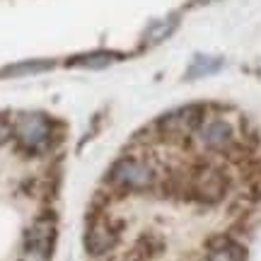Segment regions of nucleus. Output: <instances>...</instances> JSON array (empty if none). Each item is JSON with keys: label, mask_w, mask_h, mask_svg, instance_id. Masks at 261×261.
<instances>
[{"label": "nucleus", "mask_w": 261, "mask_h": 261, "mask_svg": "<svg viewBox=\"0 0 261 261\" xmlns=\"http://www.w3.org/2000/svg\"><path fill=\"white\" fill-rule=\"evenodd\" d=\"M17 261H51V254L37 252V249H24Z\"/></svg>", "instance_id": "4468645a"}, {"label": "nucleus", "mask_w": 261, "mask_h": 261, "mask_svg": "<svg viewBox=\"0 0 261 261\" xmlns=\"http://www.w3.org/2000/svg\"><path fill=\"white\" fill-rule=\"evenodd\" d=\"M133 254H136V261H152L165 254V237L158 232H143L133 244Z\"/></svg>", "instance_id": "1a4fd4ad"}, {"label": "nucleus", "mask_w": 261, "mask_h": 261, "mask_svg": "<svg viewBox=\"0 0 261 261\" xmlns=\"http://www.w3.org/2000/svg\"><path fill=\"white\" fill-rule=\"evenodd\" d=\"M114 61H119L116 54H109V51H94V54H85V56L70 58V65H83V68H107L112 65Z\"/></svg>", "instance_id": "9d476101"}, {"label": "nucleus", "mask_w": 261, "mask_h": 261, "mask_svg": "<svg viewBox=\"0 0 261 261\" xmlns=\"http://www.w3.org/2000/svg\"><path fill=\"white\" fill-rule=\"evenodd\" d=\"M205 121V109L201 104H189L179 107L174 112L162 114L158 121L152 123V133H158L162 140H184L187 136L196 133Z\"/></svg>", "instance_id": "39448f33"}, {"label": "nucleus", "mask_w": 261, "mask_h": 261, "mask_svg": "<svg viewBox=\"0 0 261 261\" xmlns=\"http://www.w3.org/2000/svg\"><path fill=\"white\" fill-rule=\"evenodd\" d=\"M12 140L17 143V148L22 152H27L32 158L48 155L61 143L56 138L54 121L41 112L15 114V119H12Z\"/></svg>", "instance_id": "f03ea898"}, {"label": "nucleus", "mask_w": 261, "mask_h": 261, "mask_svg": "<svg viewBox=\"0 0 261 261\" xmlns=\"http://www.w3.org/2000/svg\"><path fill=\"white\" fill-rule=\"evenodd\" d=\"M8 140H12V121L0 116V145H5Z\"/></svg>", "instance_id": "2eb2a0df"}, {"label": "nucleus", "mask_w": 261, "mask_h": 261, "mask_svg": "<svg viewBox=\"0 0 261 261\" xmlns=\"http://www.w3.org/2000/svg\"><path fill=\"white\" fill-rule=\"evenodd\" d=\"M160 184V167L145 152H121L107 167L102 177V184L114 198L123 196H145L155 194Z\"/></svg>", "instance_id": "f257e3e1"}, {"label": "nucleus", "mask_w": 261, "mask_h": 261, "mask_svg": "<svg viewBox=\"0 0 261 261\" xmlns=\"http://www.w3.org/2000/svg\"><path fill=\"white\" fill-rule=\"evenodd\" d=\"M196 5H208V3H213V0H194Z\"/></svg>", "instance_id": "dca6fc26"}, {"label": "nucleus", "mask_w": 261, "mask_h": 261, "mask_svg": "<svg viewBox=\"0 0 261 261\" xmlns=\"http://www.w3.org/2000/svg\"><path fill=\"white\" fill-rule=\"evenodd\" d=\"M194 136H196V140H198V145H201L205 152H213V155H232L234 148L240 145L237 128H234L230 121L220 119V116L205 119Z\"/></svg>", "instance_id": "423d86ee"}, {"label": "nucleus", "mask_w": 261, "mask_h": 261, "mask_svg": "<svg viewBox=\"0 0 261 261\" xmlns=\"http://www.w3.org/2000/svg\"><path fill=\"white\" fill-rule=\"evenodd\" d=\"M123 237V223L116 220L109 211L107 213H87L85 220L83 244L90 259H107L109 254L116 252Z\"/></svg>", "instance_id": "20e7f679"}, {"label": "nucleus", "mask_w": 261, "mask_h": 261, "mask_svg": "<svg viewBox=\"0 0 261 261\" xmlns=\"http://www.w3.org/2000/svg\"><path fill=\"white\" fill-rule=\"evenodd\" d=\"M220 68V61L218 58H196L191 70H189V77H201V75H208V73H215Z\"/></svg>", "instance_id": "ddd939ff"}, {"label": "nucleus", "mask_w": 261, "mask_h": 261, "mask_svg": "<svg viewBox=\"0 0 261 261\" xmlns=\"http://www.w3.org/2000/svg\"><path fill=\"white\" fill-rule=\"evenodd\" d=\"M58 234V218L54 211H41L32 220V225L24 232V249H37V252L51 254L56 247Z\"/></svg>", "instance_id": "0eeeda50"}, {"label": "nucleus", "mask_w": 261, "mask_h": 261, "mask_svg": "<svg viewBox=\"0 0 261 261\" xmlns=\"http://www.w3.org/2000/svg\"><path fill=\"white\" fill-rule=\"evenodd\" d=\"M230 191V177L223 167L198 160L187 167V198L201 205H218Z\"/></svg>", "instance_id": "7ed1b4c3"}, {"label": "nucleus", "mask_w": 261, "mask_h": 261, "mask_svg": "<svg viewBox=\"0 0 261 261\" xmlns=\"http://www.w3.org/2000/svg\"><path fill=\"white\" fill-rule=\"evenodd\" d=\"M48 68H54V61H27L19 65H10L3 70V75H29V73H44Z\"/></svg>", "instance_id": "9b49d317"}, {"label": "nucleus", "mask_w": 261, "mask_h": 261, "mask_svg": "<svg viewBox=\"0 0 261 261\" xmlns=\"http://www.w3.org/2000/svg\"><path fill=\"white\" fill-rule=\"evenodd\" d=\"M205 261H249V254L232 234L220 232L205 240Z\"/></svg>", "instance_id": "6e6552de"}, {"label": "nucleus", "mask_w": 261, "mask_h": 261, "mask_svg": "<svg viewBox=\"0 0 261 261\" xmlns=\"http://www.w3.org/2000/svg\"><path fill=\"white\" fill-rule=\"evenodd\" d=\"M174 27H177V17L172 19H165V22H158L155 27L148 32V37H145V41L148 44H160V41H165V39L174 32Z\"/></svg>", "instance_id": "f8f14e48"}]
</instances>
